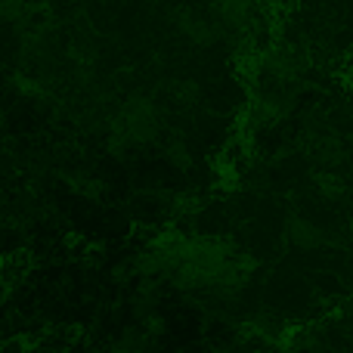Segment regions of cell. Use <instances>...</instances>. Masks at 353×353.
<instances>
[{"instance_id": "7a4b0ae2", "label": "cell", "mask_w": 353, "mask_h": 353, "mask_svg": "<svg viewBox=\"0 0 353 353\" xmlns=\"http://www.w3.org/2000/svg\"><path fill=\"white\" fill-rule=\"evenodd\" d=\"M176 28L195 47H214L226 34L223 25L214 19V12L201 10V6H183V10H176Z\"/></svg>"}, {"instance_id": "3957f363", "label": "cell", "mask_w": 353, "mask_h": 353, "mask_svg": "<svg viewBox=\"0 0 353 353\" xmlns=\"http://www.w3.org/2000/svg\"><path fill=\"white\" fill-rule=\"evenodd\" d=\"M208 10L214 12L223 31H239V28H248L251 16H254V0H211Z\"/></svg>"}, {"instance_id": "6da1fadb", "label": "cell", "mask_w": 353, "mask_h": 353, "mask_svg": "<svg viewBox=\"0 0 353 353\" xmlns=\"http://www.w3.org/2000/svg\"><path fill=\"white\" fill-rule=\"evenodd\" d=\"M161 130L159 121V109H155L152 99L137 97L118 109L115 121H112V137L121 146H143V143H152Z\"/></svg>"}]
</instances>
